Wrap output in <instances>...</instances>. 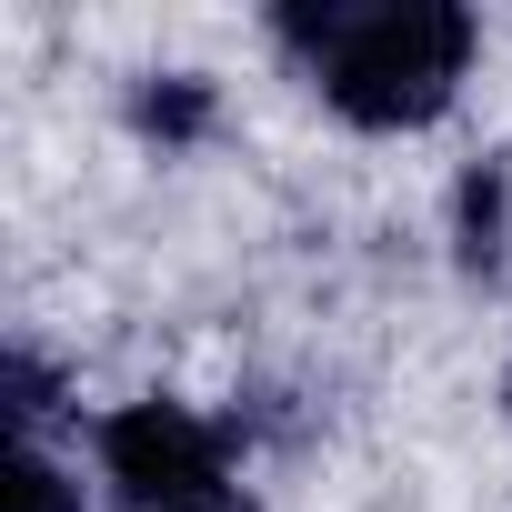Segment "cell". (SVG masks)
<instances>
[{
	"label": "cell",
	"instance_id": "cell-1",
	"mask_svg": "<svg viewBox=\"0 0 512 512\" xmlns=\"http://www.w3.org/2000/svg\"><path fill=\"white\" fill-rule=\"evenodd\" d=\"M272 31L352 131L442 121L472 81V51H482V21L462 0H302Z\"/></svg>",
	"mask_w": 512,
	"mask_h": 512
},
{
	"label": "cell",
	"instance_id": "cell-2",
	"mask_svg": "<svg viewBox=\"0 0 512 512\" xmlns=\"http://www.w3.org/2000/svg\"><path fill=\"white\" fill-rule=\"evenodd\" d=\"M101 482L121 512H262L231 472V442L191 412V402H121L91 432Z\"/></svg>",
	"mask_w": 512,
	"mask_h": 512
},
{
	"label": "cell",
	"instance_id": "cell-3",
	"mask_svg": "<svg viewBox=\"0 0 512 512\" xmlns=\"http://www.w3.org/2000/svg\"><path fill=\"white\" fill-rule=\"evenodd\" d=\"M452 231H462V272H502V231H512V181L502 161H482L452 201Z\"/></svg>",
	"mask_w": 512,
	"mask_h": 512
},
{
	"label": "cell",
	"instance_id": "cell-4",
	"mask_svg": "<svg viewBox=\"0 0 512 512\" xmlns=\"http://www.w3.org/2000/svg\"><path fill=\"white\" fill-rule=\"evenodd\" d=\"M11 512H81V482L41 442H11Z\"/></svg>",
	"mask_w": 512,
	"mask_h": 512
},
{
	"label": "cell",
	"instance_id": "cell-5",
	"mask_svg": "<svg viewBox=\"0 0 512 512\" xmlns=\"http://www.w3.org/2000/svg\"><path fill=\"white\" fill-rule=\"evenodd\" d=\"M201 121H211V91H201V81H181V71H171V81H151V91H141V131L191 141Z\"/></svg>",
	"mask_w": 512,
	"mask_h": 512
}]
</instances>
